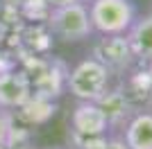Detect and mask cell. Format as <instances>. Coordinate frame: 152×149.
I'll list each match as a JSON object with an SVG mask.
<instances>
[{
  "mask_svg": "<svg viewBox=\"0 0 152 149\" xmlns=\"http://www.w3.org/2000/svg\"><path fill=\"white\" fill-rule=\"evenodd\" d=\"M66 88L77 102H98L111 88V72L93 56H86L66 74Z\"/></svg>",
  "mask_w": 152,
  "mask_h": 149,
  "instance_id": "1",
  "label": "cell"
},
{
  "mask_svg": "<svg viewBox=\"0 0 152 149\" xmlns=\"http://www.w3.org/2000/svg\"><path fill=\"white\" fill-rule=\"evenodd\" d=\"M139 12L134 0H93L89 2V18L95 34H127Z\"/></svg>",
  "mask_w": 152,
  "mask_h": 149,
  "instance_id": "2",
  "label": "cell"
},
{
  "mask_svg": "<svg viewBox=\"0 0 152 149\" xmlns=\"http://www.w3.org/2000/svg\"><path fill=\"white\" fill-rule=\"evenodd\" d=\"M48 25H50L52 34L61 38L64 43H77L93 34L86 2H73V5L59 7V9H50Z\"/></svg>",
  "mask_w": 152,
  "mask_h": 149,
  "instance_id": "3",
  "label": "cell"
},
{
  "mask_svg": "<svg viewBox=\"0 0 152 149\" xmlns=\"http://www.w3.org/2000/svg\"><path fill=\"white\" fill-rule=\"evenodd\" d=\"M91 56L95 61H100L111 74H125L136 63V56H134L125 34L100 36L93 43V48H91Z\"/></svg>",
  "mask_w": 152,
  "mask_h": 149,
  "instance_id": "4",
  "label": "cell"
},
{
  "mask_svg": "<svg viewBox=\"0 0 152 149\" xmlns=\"http://www.w3.org/2000/svg\"><path fill=\"white\" fill-rule=\"evenodd\" d=\"M109 122L98 102H77L70 113V133L77 136H107Z\"/></svg>",
  "mask_w": 152,
  "mask_h": 149,
  "instance_id": "5",
  "label": "cell"
},
{
  "mask_svg": "<svg viewBox=\"0 0 152 149\" xmlns=\"http://www.w3.org/2000/svg\"><path fill=\"white\" fill-rule=\"evenodd\" d=\"M32 88L23 72H0V108H20L30 102Z\"/></svg>",
  "mask_w": 152,
  "mask_h": 149,
  "instance_id": "6",
  "label": "cell"
},
{
  "mask_svg": "<svg viewBox=\"0 0 152 149\" xmlns=\"http://www.w3.org/2000/svg\"><path fill=\"white\" fill-rule=\"evenodd\" d=\"M125 36L129 41V48H132L136 61L152 63V12L136 16V20L132 23Z\"/></svg>",
  "mask_w": 152,
  "mask_h": 149,
  "instance_id": "7",
  "label": "cell"
},
{
  "mask_svg": "<svg viewBox=\"0 0 152 149\" xmlns=\"http://www.w3.org/2000/svg\"><path fill=\"white\" fill-rule=\"evenodd\" d=\"M121 138L129 149H152V111H134Z\"/></svg>",
  "mask_w": 152,
  "mask_h": 149,
  "instance_id": "8",
  "label": "cell"
},
{
  "mask_svg": "<svg viewBox=\"0 0 152 149\" xmlns=\"http://www.w3.org/2000/svg\"><path fill=\"white\" fill-rule=\"evenodd\" d=\"M98 104L107 115L109 127H125L127 120L134 115V104L125 97L123 88H116V90L109 88L107 93L98 99Z\"/></svg>",
  "mask_w": 152,
  "mask_h": 149,
  "instance_id": "9",
  "label": "cell"
},
{
  "mask_svg": "<svg viewBox=\"0 0 152 149\" xmlns=\"http://www.w3.org/2000/svg\"><path fill=\"white\" fill-rule=\"evenodd\" d=\"M100 149H129V147L125 145V140H123L121 136H114V138H107Z\"/></svg>",
  "mask_w": 152,
  "mask_h": 149,
  "instance_id": "10",
  "label": "cell"
},
{
  "mask_svg": "<svg viewBox=\"0 0 152 149\" xmlns=\"http://www.w3.org/2000/svg\"><path fill=\"white\" fill-rule=\"evenodd\" d=\"M9 120H7V115H2L0 113V145H5L7 142V136H9Z\"/></svg>",
  "mask_w": 152,
  "mask_h": 149,
  "instance_id": "11",
  "label": "cell"
},
{
  "mask_svg": "<svg viewBox=\"0 0 152 149\" xmlns=\"http://www.w3.org/2000/svg\"><path fill=\"white\" fill-rule=\"evenodd\" d=\"M48 9H59V7H66V5H73V2H82V0H43Z\"/></svg>",
  "mask_w": 152,
  "mask_h": 149,
  "instance_id": "12",
  "label": "cell"
},
{
  "mask_svg": "<svg viewBox=\"0 0 152 149\" xmlns=\"http://www.w3.org/2000/svg\"><path fill=\"white\" fill-rule=\"evenodd\" d=\"M148 74H150V84H148V104H150V111H152V63L148 68Z\"/></svg>",
  "mask_w": 152,
  "mask_h": 149,
  "instance_id": "13",
  "label": "cell"
},
{
  "mask_svg": "<svg viewBox=\"0 0 152 149\" xmlns=\"http://www.w3.org/2000/svg\"><path fill=\"white\" fill-rule=\"evenodd\" d=\"M20 5H30V2H34V0H18Z\"/></svg>",
  "mask_w": 152,
  "mask_h": 149,
  "instance_id": "14",
  "label": "cell"
},
{
  "mask_svg": "<svg viewBox=\"0 0 152 149\" xmlns=\"http://www.w3.org/2000/svg\"><path fill=\"white\" fill-rule=\"evenodd\" d=\"M82 2H86V5H89V2H93V0H82Z\"/></svg>",
  "mask_w": 152,
  "mask_h": 149,
  "instance_id": "15",
  "label": "cell"
},
{
  "mask_svg": "<svg viewBox=\"0 0 152 149\" xmlns=\"http://www.w3.org/2000/svg\"><path fill=\"white\" fill-rule=\"evenodd\" d=\"M150 12H152V9H150Z\"/></svg>",
  "mask_w": 152,
  "mask_h": 149,
  "instance_id": "16",
  "label": "cell"
}]
</instances>
